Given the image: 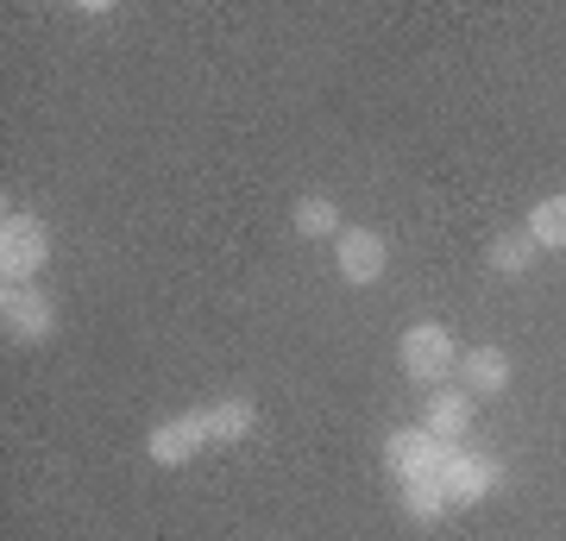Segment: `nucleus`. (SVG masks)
<instances>
[{"label":"nucleus","mask_w":566,"mask_h":541,"mask_svg":"<svg viewBox=\"0 0 566 541\" xmlns=\"http://www.w3.org/2000/svg\"><path fill=\"white\" fill-rule=\"evenodd\" d=\"M441 485H447V498H453V503H485L491 491L504 485V466L491 460V454H472V447H453V460H447Z\"/></svg>","instance_id":"obj_8"},{"label":"nucleus","mask_w":566,"mask_h":541,"mask_svg":"<svg viewBox=\"0 0 566 541\" xmlns=\"http://www.w3.org/2000/svg\"><path fill=\"white\" fill-rule=\"evenodd\" d=\"M397 503H403V517H409V522H441L447 510H453V498H447V485H441V479H403Z\"/></svg>","instance_id":"obj_13"},{"label":"nucleus","mask_w":566,"mask_h":541,"mask_svg":"<svg viewBox=\"0 0 566 541\" xmlns=\"http://www.w3.org/2000/svg\"><path fill=\"white\" fill-rule=\"evenodd\" d=\"M453 378H460L465 397L479 403V397H504L510 378H516V365H510V353L497 341H479V346H465L460 353V372H453Z\"/></svg>","instance_id":"obj_6"},{"label":"nucleus","mask_w":566,"mask_h":541,"mask_svg":"<svg viewBox=\"0 0 566 541\" xmlns=\"http://www.w3.org/2000/svg\"><path fill=\"white\" fill-rule=\"evenodd\" d=\"M390 264V246L385 233H371V227H346L340 240H334V271H340L353 290H371V283L385 278Z\"/></svg>","instance_id":"obj_5"},{"label":"nucleus","mask_w":566,"mask_h":541,"mask_svg":"<svg viewBox=\"0 0 566 541\" xmlns=\"http://www.w3.org/2000/svg\"><path fill=\"white\" fill-rule=\"evenodd\" d=\"M447 460H453V447L434 441L428 428H390L385 435V472L397 485L403 479H441Z\"/></svg>","instance_id":"obj_3"},{"label":"nucleus","mask_w":566,"mask_h":541,"mask_svg":"<svg viewBox=\"0 0 566 541\" xmlns=\"http://www.w3.org/2000/svg\"><path fill=\"white\" fill-rule=\"evenodd\" d=\"M397 365L409 384H447L460 372V341L447 334L441 321H416L403 341H397Z\"/></svg>","instance_id":"obj_2"},{"label":"nucleus","mask_w":566,"mask_h":541,"mask_svg":"<svg viewBox=\"0 0 566 541\" xmlns=\"http://www.w3.org/2000/svg\"><path fill=\"white\" fill-rule=\"evenodd\" d=\"M202 422H208V447H233V441H245V435L259 428V403L252 397H221V403L202 409Z\"/></svg>","instance_id":"obj_10"},{"label":"nucleus","mask_w":566,"mask_h":541,"mask_svg":"<svg viewBox=\"0 0 566 541\" xmlns=\"http://www.w3.org/2000/svg\"><path fill=\"white\" fill-rule=\"evenodd\" d=\"M208 447V422L202 409H189V416H170L158 422L151 435H145V454H151V466H189L196 454Z\"/></svg>","instance_id":"obj_7"},{"label":"nucleus","mask_w":566,"mask_h":541,"mask_svg":"<svg viewBox=\"0 0 566 541\" xmlns=\"http://www.w3.org/2000/svg\"><path fill=\"white\" fill-rule=\"evenodd\" d=\"M51 264V227L25 208H7L0 215V290H20Z\"/></svg>","instance_id":"obj_1"},{"label":"nucleus","mask_w":566,"mask_h":541,"mask_svg":"<svg viewBox=\"0 0 566 541\" xmlns=\"http://www.w3.org/2000/svg\"><path fill=\"white\" fill-rule=\"evenodd\" d=\"M0 327H7V341L39 346V341H51V327H57V302L44 296V290H32V283L0 290Z\"/></svg>","instance_id":"obj_4"},{"label":"nucleus","mask_w":566,"mask_h":541,"mask_svg":"<svg viewBox=\"0 0 566 541\" xmlns=\"http://www.w3.org/2000/svg\"><path fill=\"white\" fill-rule=\"evenodd\" d=\"M472 422H479V403L465 397L460 384H453V391H434L428 409H422V428L434 435V441H447V447H460L465 435H472Z\"/></svg>","instance_id":"obj_9"},{"label":"nucleus","mask_w":566,"mask_h":541,"mask_svg":"<svg viewBox=\"0 0 566 541\" xmlns=\"http://www.w3.org/2000/svg\"><path fill=\"white\" fill-rule=\"evenodd\" d=\"M528 240L542 252H566V196H542L528 208Z\"/></svg>","instance_id":"obj_14"},{"label":"nucleus","mask_w":566,"mask_h":541,"mask_svg":"<svg viewBox=\"0 0 566 541\" xmlns=\"http://www.w3.org/2000/svg\"><path fill=\"white\" fill-rule=\"evenodd\" d=\"M535 259H542V246L528 240V227H510V233H497V240L485 246V264L497 278H523Z\"/></svg>","instance_id":"obj_12"},{"label":"nucleus","mask_w":566,"mask_h":541,"mask_svg":"<svg viewBox=\"0 0 566 541\" xmlns=\"http://www.w3.org/2000/svg\"><path fill=\"white\" fill-rule=\"evenodd\" d=\"M290 227L303 233V240H340V208L322 196V189H308V196H296V208H290Z\"/></svg>","instance_id":"obj_11"}]
</instances>
